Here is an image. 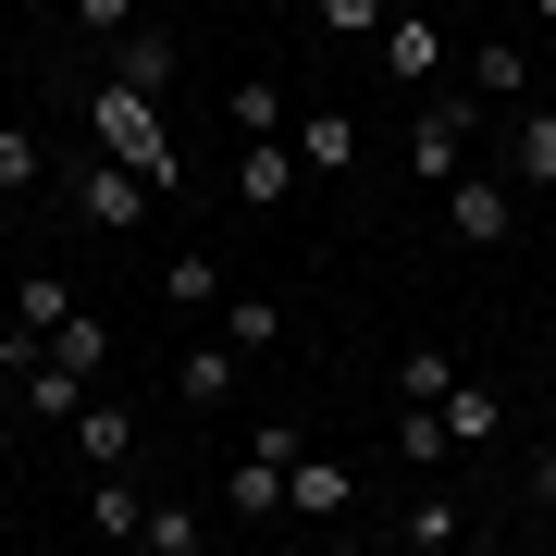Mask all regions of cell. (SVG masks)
Masks as SVG:
<instances>
[{
	"mask_svg": "<svg viewBox=\"0 0 556 556\" xmlns=\"http://www.w3.org/2000/svg\"><path fill=\"white\" fill-rule=\"evenodd\" d=\"M223 298H236V285H223V260H199V248H174V260H161V309H186V321H211Z\"/></svg>",
	"mask_w": 556,
	"mask_h": 556,
	"instance_id": "15",
	"label": "cell"
},
{
	"mask_svg": "<svg viewBox=\"0 0 556 556\" xmlns=\"http://www.w3.org/2000/svg\"><path fill=\"white\" fill-rule=\"evenodd\" d=\"M482 124H495V112H482L470 87H420V112H408V174H420V186H457Z\"/></svg>",
	"mask_w": 556,
	"mask_h": 556,
	"instance_id": "2",
	"label": "cell"
},
{
	"mask_svg": "<svg viewBox=\"0 0 556 556\" xmlns=\"http://www.w3.org/2000/svg\"><path fill=\"white\" fill-rule=\"evenodd\" d=\"M457 87H470L482 112H532V50H519V38H482V50H470V75H457Z\"/></svg>",
	"mask_w": 556,
	"mask_h": 556,
	"instance_id": "12",
	"label": "cell"
},
{
	"mask_svg": "<svg viewBox=\"0 0 556 556\" xmlns=\"http://www.w3.org/2000/svg\"><path fill=\"white\" fill-rule=\"evenodd\" d=\"M13 470H25V445H13V420H0V495H13Z\"/></svg>",
	"mask_w": 556,
	"mask_h": 556,
	"instance_id": "31",
	"label": "cell"
},
{
	"mask_svg": "<svg viewBox=\"0 0 556 556\" xmlns=\"http://www.w3.org/2000/svg\"><path fill=\"white\" fill-rule=\"evenodd\" d=\"M137 25V0H75V38H124Z\"/></svg>",
	"mask_w": 556,
	"mask_h": 556,
	"instance_id": "29",
	"label": "cell"
},
{
	"mask_svg": "<svg viewBox=\"0 0 556 556\" xmlns=\"http://www.w3.org/2000/svg\"><path fill=\"white\" fill-rule=\"evenodd\" d=\"M137 519H149L137 470H100V482H87V532H100V544H137Z\"/></svg>",
	"mask_w": 556,
	"mask_h": 556,
	"instance_id": "20",
	"label": "cell"
},
{
	"mask_svg": "<svg viewBox=\"0 0 556 556\" xmlns=\"http://www.w3.org/2000/svg\"><path fill=\"white\" fill-rule=\"evenodd\" d=\"M100 75H124V87H149V100H174L186 50H174V38H149V25H124V38H100Z\"/></svg>",
	"mask_w": 556,
	"mask_h": 556,
	"instance_id": "13",
	"label": "cell"
},
{
	"mask_svg": "<svg viewBox=\"0 0 556 556\" xmlns=\"http://www.w3.org/2000/svg\"><path fill=\"white\" fill-rule=\"evenodd\" d=\"M445 433H457V445H507V396H495L482 371H457V383H445Z\"/></svg>",
	"mask_w": 556,
	"mask_h": 556,
	"instance_id": "16",
	"label": "cell"
},
{
	"mask_svg": "<svg viewBox=\"0 0 556 556\" xmlns=\"http://www.w3.org/2000/svg\"><path fill=\"white\" fill-rule=\"evenodd\" d=\"M298 420H260V445L236 457V470H223V507H236V519H285V470H298Z\"/></svg>",
	"mask_w": 556,
	"mask_h": 556,
	"instance_id": "3",
	"label": "cell"
},
{
	"mask_svg": "<svg viewBox=\"0 0 556 556\" xmlns=\"http://www.w3.org/2000/svg\"><path fill=\"white\" fill-rule=\"evenodd\" d=\"M50 358H62V371H87V383H112V321H62V334H50Z\"/></svg>",
	"mask_w": 556,
	"mask_h": 556,
	"instance_id": "25",
	"label": "cell"
},
{
	"mask_svg": "<svg viewBox=\"0 0 556 556\" xmlns=\"http://www.w3.org/2000/svg\"><path fill=\"white\" fill-rule=\"evenodd\" d=\"M75 124H87V137H100V149L124 161V174H149L161 199L186 186V149H174V124H161V100H149V87H124V75H87V87H75Z\"/></svg>",
	"mask_w": 556,
	"mask_h": 556,
	"instance_id": "1",
	"label": "cell"
},
{
	"mask_svg": "<svg viewBox=\"0 0 556 556\" xmlns=\"http://www.w3.org/2000/svg\"><path fill=\"white\" fill-rule=\"evenodd\" d=\"M532 13H544V25H556V0H532Z\"/></svg>",
	"mask_w": 556,
	"mask_h": 556,
	"instance_id": "33",
	"label": "cell"
},
{
	"mask_svg": "<svg viewBox=\"0 0 556 556\" xmlns=\"http://www.w3.org/2000/svg\"><path fill=\"white\" fill-rule=\"evenodd\" d=\"M371 50H383V75H396V87H433V75H445V25H433V13H408V0L383 13V38H371Z\"/></svg>",
	"mask_w": 556,
	"mask_h": 556,
	"instance_id": "9",
	"label": "cell"
},
{
	"mask_svg": "<svg viewBox=\"0 0 556 556\" xmlns=\"http://www.w3.org/2000/svg\"><path fill=\"white\" fill-rule=\"evenodd\" d=\"M445 223H457V248H507L519 236V186L507 174H457L445 186Z\"/></svg>",
	"mask_w": 556,
	"mask_h": 556,
	"instance_id": "4",
	"label": "cell"
},
{
	"mask_svg": "<svg viewBox=\"0 0 556 556\" xmlns=\"http://www.w3.org/2000/svg\"><path fill=\"white\" fill-rule=\"evenodd\" d=\"M62 321H75V298H62V273H38V260H25V273H13V334H62Z\"/></svg>",
	"mask_w": 556,
	"mask_h": 556,
	"instance_id": "21",
	"label": "cell"
},
{
	"mask_svg": "<svg viewBox=\"0 0 556 556\" xmlns=\"http://www.w3.org/2000/svg\"><path fill=\"white\" fill-rule=\"evenodd\" d=\"M507 186H544L556 199V112H507Z\"/></svg>",
	"mask_w": 556,
	"mask_h": 556,
	"instance_id": "18",
	"label": "cell"
},
{
	"mask_svg": "<svg viewBox=\"0 0 556 556\" xmlns=\"http://www.w3.org/2000/svg\"><path fill=\"white\" fill-rule=\"evenodd\" d=\"M149 199H161V186H149V174H124L112 149H100V161L75 174V223H100V236H124V223H149Z\"/></svg>",
	"mask_w": 556,
	"mask_h": 556,
	"instance_id": "5",
	"label": "cell"
},
{
	"mask_svg": "<svg viewBox=\"0 0 556 556\" xmlns=\"http://www.w3.org/2000/svg\"><path fill=\"white\" fill-rule=\"evenodd\" d=\"M13 383H25V420H75L87 396H100V383H87V371H62V358H50V346H38V358H25V371H13Z\"/></svg>",
	"mask_w": 556,
	"mask_h": 556,
	"instance_id": "17",
	"label": "cell"
},
{
	"mask_svg": "<svg viewBox=\"0 0 556 556\" xmlns=\"http://www.w3.org/2000/svg\"><path fill=\"white\" fill-rule=\"evenodd\" d=\"M50 186V149H38V124H0V199H38Z\"/></svg>",
	"mask_w": 556,
	"mask_h": 556,
	"instance_id": "24",
	"label": "cell"
},
{
	"mask_svg": "<svg viewBox=\"0 0 556 556\" xmlns=\"http://www.w3.org/2000/svg\"><path fill=\"white\" fill-rule=\"evenodd\" d=\"M396 457H408V470H445V457H457L445 408H396Z\"/></svg>",
	"mask_w": 556,
	"mask_h": 556,
	"instance_id": "27",
	"label": "cell"
},
{
	"mask_svg": "<svg viewBox=\"0 0 556 556\" xmlns=\"http://www.w3.org/2000/svg\"><path fill=\"white\" fill-rule=\"evenodd\" d=\"M346 507H358V470L321 457V445H298V470H285V519H346Z\"/></svg>",
	"mask_w": 556,
	"mask_h": 556,
	"instance_id": "11",
	"label": "cell"
},
{
	"mask_svg": "<svg viewBox=\"0 0 556 556\" xmlns=\"http://www.w3.org/2000/svg\"><path fill=\"white\" fill-rule=\"evenodd\" d=\"M532 495H544V507H556V445H532Z\"/></svg>",
	"mask_w": 556,
	"mask_h": 556,
	"instance_id": "30",
	"label": "cell"
},
{
	"mask_svg": "<svg viewBox=\"0 0 556 556\" xmlns=\"http://www.w3.org/2000/svg\"><path fill=\"white\" fill-rule=\"evenodd\" d=\"M62 433H75V457H87V470H137V408H124L112 383H100L75 420H62Z\"/></svg>",
	"mask_w": 556,
	"mask_h": 556,
	"instance_id": "8",
	"label": "cell"
},
{
	"mask_svg": "<svg viewBox=\"0 0 556 556\" xmlns=\"http://www.w3.org/2000/svg\"><path fill=\"white\" fill-rule=\"evenodd\" d=\"M0 544H13V495H0Z\"/></svg>",
	"mask_w": 556,
	"mask_h": 556,
	"instance_id": "32",
	"label": "cell"
},
{
	"mask_svg": "<svg viewBox=\"0 0 556 556\" xmlns=\"http://www.w3.org/2000/svg\"><path fill=\"white\" fill-rule=\"evenodd\" d=\"M137 544H149V556H211V519H199V507H149Z\"/></svg>",
	"mask_w": 556,
	"mask_h": 556,
	"instance_id": "26",
	"label": "cell"
},
{
	"mask_svg": "<svg viewBox=\"0 0 556 556\" xmlns=\"http://www.w3.org/2000/svg\"><path fill=\"white\" fill-rule=\"evenodd\" d=\"M223 124H236V137H285V124H298V100H285L273 75H236V87H223Z\"/></svg>",
	"mask_w": 556,
	"mask_h": 556,
	"instance_id": "19",
	"label": "cell"
},
{
	"mask_svg": "<svg viewBox=\"0 0 556 556\" xmlns=\"http://www.w3.org/2000/svg\"><path fill=\"white\" fill-rule=\"evenodd\" d=\"M211 334H236L248 358H273V346H285V309H273V298H223V309H211Z\"/></svg>",
	"mask_w": 556,
	"mask_h": 556,
	"instance_id": "23",
	"label": "cell"
},
{
	"mask_svg": "<svg viewBox=\"0 0 556 556\" xmlns=\"http://www.w3.org/2000/svg\"><path fill=\"white\" fill-rule=\"evenodd\" d=\"M383 13H396V0H309L321 38H383Z\"/></svg>",
	"mask_w": 556,
	"mask_h": 556,
	"instance_id": "28",
	"label": "cell"
},
{
	"mask_svg": "<svg viewBox=\"0 0 556 556\" xmlns=\"http://www.w3.org/2000/svg\"><path fill=\"white\" fill-rule=\"evenodd\" d=\"M174 396H186V408H236V396H248V346H236V334H199V346L174 358Z\"/></svg>",
	"mask_w": 556,
	"mask_h": 556,
	"instance_id": "6",
	"label": "cell"
},
{
	"mask_svg": "<svg viewBox=\"0 0 556 556\" xmlns=\"http://www.w3.org/2000/svg\"><path fill=\"white\" fill-rule=\"evenodd\" d=\"M383 544H396V556H445V544H470V507H457L445 482H420V495L383 519Z\"/></svg>",
	"mask_w": 556,
	"mask_h": 556,
	"instance_id": "7",
	"label": "cell"
},
{
	"mask_svg": "<svg viewBox=\"0 0 556 556\" xmlns=\"http://www.w3.org/2000/svg\"><path fill=\"white\" fill-rule=\"evenodd\" d=\"M445 383H457V358L420 334V346H396V408H445Z\"/></svg>",
	"mask_w": 556,
	"mask_h": 556,
	"instance_id": "22",
	"label": "cell"
},
{
	"mask_svg": "<svg viewBox=\"0 0 556 556\" xmlns=\"http://www.w3.org/2000/svg\"><path fill=\"white\" fill-rule=\"evenodd\" d=\"M285 137H298V161H309V186H334L346 161H358V112H298V124H285Z\"/></svg>",
	"mask_w": 556,
	"mask_h": 556,
	"instance_id": "14",
	"label": "cell"
},
{
	"mask_svg": "<svg viewBox=\"0 0 556 556\" xmlns=\"http://www.w3.org/2000/svg\"><path fill=\"white\" fill-rule=\"evenodd\" d=\"M298 186H309L298 137H248V149H236V199H248V211H285Z\"/></svg>",
	"mask_w": 556,
	"mask_h": 556,
	"instance_id": "10",
	"label": "cell"
}]
</instances>
